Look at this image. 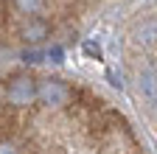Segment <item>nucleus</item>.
Listing matches in <instances>:
<instances>
[{"instance_id": "obj_1", "label": "nucleus", "mask_w": 157, "mask_h": 154, "mask_svg": "<svg viewBox=\"0 0 157 154\" xmlns=\"http://www.w3.org/2000/svg\"><path fill=\"white\" fill-rule=\"evenodd\" d=\"M39 95V87L34 84V79L31 76H9V81H6V87H3V98H6V104H11V107H28L34 98Z\"/></svg>"}, {"instance_id": "obj_2", "label": "nucleus", "mask_w": 157, "mask_h": 154, "mask_svg": "<svg viewBox=\"0 0 157 154\" xmlns=\"http://www.w3.org/2000/svg\"><path fill=\"white\" fill-rule=\"evenodd\" d=\"M39 98L45 104H70L73 98V87H67L62 79H45L42 87H39Z\"/></svg>"}, {"instance_id": "obj_3", "label": "nucleus", "mask_w": 157, "mask_h": 154, "mask_svg": "<svg viewBox=\"0 0 157 154\" xmlns=\"http://www.w3.org/2000/svg\"><path fill=\"white\" fill-rule=\"evenodd\" d=\"M20 36H23L25 42H31V45H36V42H42L45 36H51V23L45 20V17H39V14H34V17H28V20L20 25V31H17Z\"/></svg>"}, {"instance_id": "obj_4", "label": "nucleus", "mask_w": 157, "mask_h": 154, "mask_svg": "<svg viewBox=\"0 0 157 154\" xmlns=\"http://www.w3.org/2000/svg\"><path fill=\"white\" fill-rule=\"evenodd\" d=\"M137 87H140L143 98L151 107H157V70H151V67L140 70V76H137Z\"/></svg>"}, {"instance_id": "obj_5", "label": "nucleus", "mask_w": 157, "mask_h": 154, "mask_svg": "<svg viewBox=\"0 0 157 154\" xmlns=\"http://www.w3.org/2000/svg\"><path fill=\"white\" fill-rule=\"evenodd\" d=\"M9 3L17 14H28V17L48 11V0H9Z\"/></svg>"}, {"instance_id": "obj_6", "label": "nucleus", "mask_w": 157, "mask_h": 154, "mask_svg": "<svg viewBox=\"0 0 157 154\" xmlns=\"http://www.w3.org/2000/svg\"><path fill=\"white\" fill-rule=\"evenodd\" d=\"M17 123H20V121H17V107L6 104V107H3V140H14V134L20 132Z\"/></svg>"}, {"instance_id": "obj_7", "label": "nucleus", "mask_w": 157, "mask_h": 154, "mask_svg": "<svg viewBox=\"0 0 157 154\" xmlns=\"http://www.w3.org/2000/svg\"><path fill=\"white\" fill-rule=\"evenodd\" d=\"M135 39L140 45H154L157 42V20H143L140 28L135 31Z\"/></svg>"}, {"instance_id": "obj_8", "label": "nucleus", "mask_w": 157, "mask_h": 154, "mask_svg": "<svg viewBox=\"0 0 157 154\" xmlns=\"http://www.w3.org/2000/svg\"><path fill=\"white\" fill-rule=\"evenodd\" d=\"M84 51H87V53H95V56H101V48L93 45V42H87V45H84Z\"/></svg>"}]
</instances>
